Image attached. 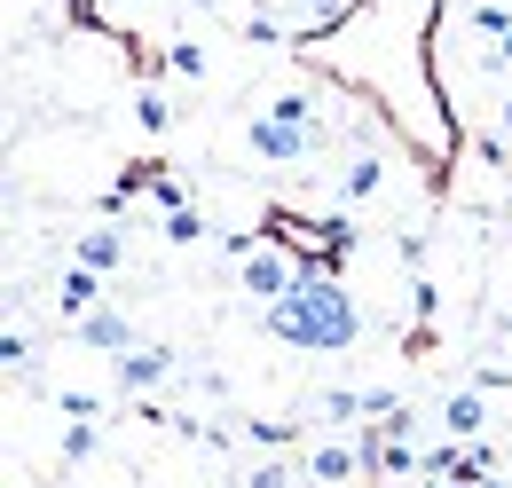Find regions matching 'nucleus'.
<instances>
[{"label":"nucleus","instance_id":"obj_1","mask_svg":"<svg viewBox=\"0 0 512 488\" xmlns=\"http://www.w3.org/2000/svg\"><path fill=\"white\" fill-rule=\"evenodd\" d=\"M268 331H276L292 355H339V347L363 339V307L339 284V268H300L292 300L268 307Z\"/></svg>","mask_w":512,"mask_h":488},{"label":"nucleus","instance_id":"obj_2","mask_svg":"<svg viewBox=\"0 0 512 488\" xmlns=\"http://www.w3.org/2000/svg\"><path fill=\"white\" fill-rule=\"evenodd\" d=\"M300 268H308L300 252H284V244H253V252L237 260V292H245V300H253L260 315H268L276 300H292V284H300Z\"/></svg>","mask_w":512,"mask_h":488},{"label":"nucleus","instance_id":"obj_3","mask_svg":"<svg viewBox=\"0 0 512 488\" xmlns=\"http://www.w3.org/2000/svg\"><path fill=\"white\" fill-rule=\"evenodd\" d=\"M174 370H182V355H174L166 339H142L134 355H119V363H111V378H119V394H158Z\"/></svg>","mask_w":512,"mask_h":488},{"label":"nucleus","instance_id":"obj_4","mask_svg":"<svg viewBox=\"0 0 512 488\" xmlns=\"http://www.w3.org/2000/svg\"><path fill=\"white\" fill-rule=\"evenodd\" d=\"M71 339H79L87 355H111V363L142 347V339H134V323H127V307H111V300L95 307V315H79V323H71Z\"/></svg>","mask_w":512,"mask_h":488},{"label":"nucleus","instance_id":"obj_5","mask_svg":"<svg viewBox=\"0 0 512 488\" xmlns=\"http://www.w3.org/2000/svg\"><path fill=\"white\" fill-rule=\"evenodd\" d=\"M245 142H253V158H260V166H308V158H316V142H308V134L276 126L268 111H253V119H245Z\"/></svg>","mask_w":512,"mask_h":488},{"label":"nucleus","instance_id":"obj_6","mask_svg":"<svg viewBox=\"0 0 512 488\" xmlns=\"http://www.w3.org/2000/svg\"><path fill=\"white\" fill-rule=\"evenodd\" d=\"M379 189H386V158H379V142L339 158V174H331V197H339V205H371Z\"/></svg>","mask_w":512,"mask_h":488},{"label":"nucleus","instance_id":"obj_7","mask_svg":"<svg viewBox=\"0 0 512 488\" xmlns=\"http://www.w3.org/2000/svg\"><path fill=\"white\" fill-rule=\"evenodd\" d=\"M260 111H268L276 126H292V134H308V142L323 150V111H316V87H292V79H284V87H276V95H268Z\"/></svg>","mask_w":512,"mask_h":488},{"label":"nucleus","instance_id":"obj_8","mask_svg":"<svg viewBox=\"0 0 512 488\" xmlns=\"http://www.w3.org/2000/svg\"><path fill=\"white\" fill-rule=\"evenodd\" d=\"M363 481V449L355 441H316L308 449V488H355Z\"/></svg>","mask_w":512,"mask_h":488},{"label":"nucleus","instance_id":"obj_9","mask_svg":"<svg viewBox=\"0 0 512 488\" xmlns=\"http://www.w3.org/2000/svg\"><path fill=\"white\" fill-rule=\"evenodd\" d=\"M481 426H489V386H457V394L442 402V433L473 449V441H481Z\"/></svg>","mask_w":512,"mask_h":488},{"label":"nucleus","instance_id":"obj_10","mask_svg":"<svg viewBox=\"0 0 512 488\" xmlns=\"http://www.w3.org/2000/svg\"><path fill=\"white\" fill-rule=\"evenodd\" d=\"M71 260H79V268H95V276H119V268H127V237H119V229H79Z\"/></svg>","mask_w":512,"mask_h":488},{"label":"nucleus","instance_id":"obj_11","mask_svg":"<svg viewBox=\"0 0 512 488\" xmlns=\"http://www.w3.org/2000/svg\"><path fill=\"white\" fill-rule=\"evenodd\" d=\"M56 307H64V323H79V315H95V307H103V276L71 260V268H64V284H56Z\"/></svg>","mask_w":512,"mask_h":488},{"label":"nucleus","instance_id":"obj_12","mask_svg":"<svg viewBox=\"0 0 512 488\" xmlns=\"http://www.w3.org/2000/svg\"><path fill=\"white\" fill-rule=\"evenodd\" d=\"M316 418L355 433V426H371V402H363V386H323V394H316Z\"/></svg>","mask_w":512,"mask_h":488},{"label":"nucleus","instance_id":"obj_13","mask_svg":"<svg viewBox=\"0 0 512 488\" xmlns=\"http://www.w3.org/2000/svg\"><path fill=\"white\" fill-rule=\"evenodd\" d=\"M95 449H103V418H71L64 441H56V465H64V473H79Z\"/></svg>","mask_w":512,"mask_h":488},{"label":"nucleus","instance_id":"obj_14","mask_svg":"<svg viewBox=\"0 0 512 488\" xmlns=\"http://www.w3.org/2000/svg\"><path fill=\"white\" fill-rule=\"evenodd\" d=\"M465 158H473L481 174H512V134L505 126H489V134L473 126V134H465Z\"/></svg>","mask_w":512,"mask_h":488},{"label":"nucleus","instance_id":"obj_15","mask_svg":"<svg viewBox=\"0 0 512 488\" xmlns=\"http://www.w3.org/2000/svg\"><path fill=\"white\" fill-rule=\"evenodd\" d=\"M0 363H8V378H16V386H32V331H24V323H8V339H0Z\"/></svg>","mask_w":512,"mask_h":488},{"label":"nucleus","instance_id":"obj_16","mask_svg":"<svg viewBox=\"0 0 512 488\" xmlns=\"http://www.w3.org/2000/svg\"><path fill=\"white\" fill-rule=\"evenodd\" d=\"M158 237H166V244H205L213 229H205V213H197V205H182V213H166V221H158Z\"/></svg>","mask_w":512,"mask_h":488},{"label":"nucleus","instance_id":"obj_17","mask_svg":"<svg viewBox=\"0 0 512 488\" xmlns=\"http://www.w3.org/2000/svg\"><path fill=\"white\" fill-rule=\"evenodd\" d=\"M134 126H142V134H166V126H174V103H166L158 87H142V95H134Z\"/></svg>","mask_w":512,"mask_h":488},{"label":"nucleus","instance_id":"obj_18","mask_svg":"<svg viewBox=\"0 0 512 488\" xmlns=\"http://www.w3.org/2000/svg\"><path fill=\"white\" fill-rule=\"evenodd\" d=\"M300 481H308V465H284V457H268V465L245 473V488H300Z\"/></svg>","mask_w":512,"mask_h":488},{"label":"nucleus","instance_id":"obj_19","mask_svg":"<svg viewBox=\"0 0 512 488\" xmlns=\"http://www.w3.org/2000/svg\"><path fill=\"white\" fill-rule=\"evenodd\" d=\"M410 315H418V331L442 315V284H434V276H410Z\"/></svg>","mask_w":512,"mask_h":488},{"label":"nucleus","instance_id":"obj_20","mask_svg":"<svg viewBox=\"0 0 512 488\" xmlns=\"http://www.w3.org/2000/svg\"><path fill=\"white\" fill-rule=\"evenodd\" d=\"M394 260L418 276V268H426V229H394Z\"/></svg>","mask_w":512,"mask_h":488},{"label":"nucleus","instance_id":"obj_21","mask_svg":"<svg viewBox=\"0 0 512 488\" xmlns=\"http://www.w3.org/2000/svg\"><path fill=\"white\" fill-rule=\"evenodd\" d=\"M166 63H174L182 79H205V48H197V40H174V48H166Z\"/></svg>","mask_w":512,"mask_h":488},{"label":"nucleus","instance_id":"obj_22","mask_svg":"<svg viewBox=\"0 0 512 488\" xmlns=\"http://www.w3.org/2000/svg\"><path fill=\"white\" fill-rule=\"evenodd\" d=\"M497 119H505V134H512V95H505V103H497Z\"/></svg>","mask_w":512,"mask_h":488},{"label":"nucleus","instance_id":"obj_23","mask_svg":"<svg viewBox=\"0 0 512 488\" xmlns=\"http://www.w3.org/2000/svg\"><path fill=\"white\" fill-rule=\"evenodd\" d=\"M497 56H505V71H512V32H505V40H497Z\"/></svg>","mask_w":512,"mask_h":488},{"label":"nucleus","instance_id":"obj_24","mask_svg":"<svg viewBox=\"0 0 512 488\" xmlns=\"http://www.w3.org/2000/svg\"><path fill=\"white\" fill-rule=\"evenodd\" d=\"M473 488H512V481H497V473H481V481H473Z\"/></svg>","mask_w":512,"mask_h":488},{"label":"nucleus","instance_id":"obj_25","mask_svg":"<svg viewBox=\"0 0 512 488\" xmlns=\"http://www.w3.org/2000/svg\"><path fill=\"white\" fill-rule=\"evenodd\" d=\"M505 370H512V331H505Z\"/></svg>","mask_w":512,"mask_h":488},{"label":"nucleus","instance_id":"obj_26","mask_svg":"<svg viewBox=\"0 0 512 488\" xmlns=\"http://www.w3.org/2000/svg\"><path fill=\"white\" fill-rule=\"evenodd\" d=\"M119 8H150V0H119Z\"/></svg>","mask_w":512,"mask_h":488},{"label":"nucleus","instance_id":"obj_27","mask_svg":"<svg viewBox=\"0 0 512 488\" xmlns=\"http://www.w3.org/2000/svg\"><path fill=\"white\" fill-rule=\"evenodd\" d=\"M237 488H245V481H237Z\"/></svg>","mask_w":512,"mask_h":488}]
</instances>
